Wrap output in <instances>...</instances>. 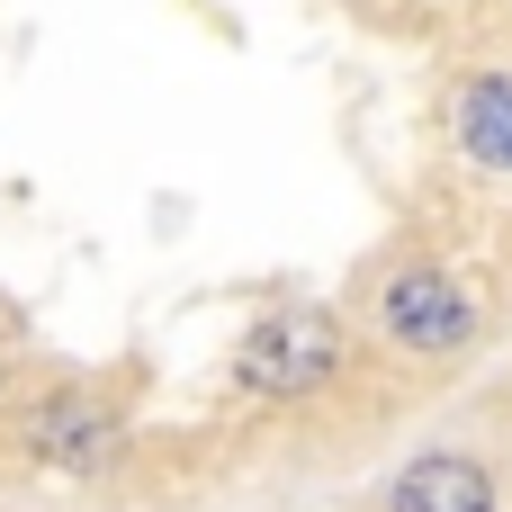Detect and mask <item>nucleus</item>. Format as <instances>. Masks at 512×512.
<instances>
[{"mask_svg": "<svg viewBox=\"0 0 512 512\" xmlns=\"http://www.w3.org/2000/svg\"><path fill=\"white\" fill-rule=\"evenodd\" d=\"M333 360H342V324H333L324 306L261 315V324L234 342V378H243L252 396H306V387L333 378Z\"/></svg>", "mask_w": 512, "mask_h": 512, "instance_id": "1", "label": "nucleus"}, {"mask_svg": "<svg viewBox=\"0 0 512 512\" xmlns=\"http://www.w3.org/2000/svg\"><path fill=\"white\" fill-rule=\"evenodd\" d=\"M378 324H387L405 351H432V360L477 342V306H468V288H459L450 270H396L387 297H378Z\"/></svg>", "mask_w": 512, "mask_h": 512, "instance_id": "2", "label": "nucleus"}, {"mask_svg": "<svg viewBox=\"0 0 512 512\" xmlns=\"http://www.w3.org/2000/svg\"><path fill=\"white\" fill-rule=\"evenodd\" d=\"M18 441H27V459L90 477V468H108V459H117V441H126V432H117V414H108L99 396H45V405H27Z\"/></svg>", "mask_w": 512, "mask_h": 512, "instance_id": "3", "label": "nucleus"}, {"mask_svg": "<svg viewBox=\"0 0 512 512\" xmlns=\"http://www.w3.org/2000/svg\"><path fill=\"white\" fill-rule=\"evenodd\" d=\"M387 512H495V477L477 468V459H414L405 477H396V495Z\"/></svg>", "mask_w": 512, "mask_h": 512, "instance_id": "4", "label": "nucleus"}, {"mask_svg": "<svg viewBox=\"0 0 512 512\" xmlns=\"http://www.w3.org/2000/svg\"><path fill=\"white\" fill-rule=\"evenodd\" d=\"M450 126H459V153H468L477 171H512V72H477V81L459 90Z\"/></svg>", "mask_w": 512, "mask_h": 512, "instance_id": "5", "label": "nucleus"}]
</instances>
